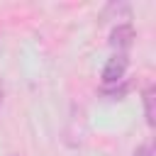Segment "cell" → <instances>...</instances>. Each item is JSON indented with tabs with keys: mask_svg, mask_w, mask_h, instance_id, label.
Returning a JSON list of instances; mask_svg holds the SVG:
<instances>
[{
	"mask_svg": "<svg viewBox=\"0 0 156 156\" xmlns=\"http://www.w3.org/2000/svg\"><path fill=\"white\" fill-rule=\"evenodd\" d=\"M127 68H129V58H127L124 54H115V56L105 63V68H102V85L110 88V85L122 83Z\"/></svg>",
	"mask_w": 156,
	"mask_h": 156,
	"instance_id": "cell-1",
	"label": "cell"
},
{
	"mask_svg": "<svg viewBox=\"0 0 156 156\" xmlns=\"http://www.w3.org/2000/svg\"><path fill=\"white\" fill-rule=\"evenodd\" d=\"M134 39H136V32H134V27L129 22H122L110 32V46L117 49V51H127L134 44Z\"/></svg>",
	"mask_w": 156,
	"mask_h": 156,
	"instance_id": "cell-2",
	"label": "cell"
},
{
	"mask_svg": "<svg viewBox=\"0 0 156 156\" xmlns=\"http://www.w3.org/2000/svg\"><path fill=\"white\" fill-rule=\"evenodd\" d=\"M144 110H146V122H149V127H154V85H149L146 90H144Z\"/></svg>",
	"mask_w": 156,
	"mask_h": 156,
	"instance_id": "cell-3",
	"label": "cell"
},
{
	"mask_svg": "<svg viewBox=\"0 0 156 156\" xmlns=\"http://www.w3.org/2000/svg\"><path fill=\"white\" fill-rule=\"evenodd\" d=\"M151 154H154L151 141H149V144H141V146H136V149H134V156H151Z\"/></svg>",
	"mask_w": 156,
	"mask_h": 156,
	"instance_id": "cell-4",
	"label": "cell"
}]
</instances>
